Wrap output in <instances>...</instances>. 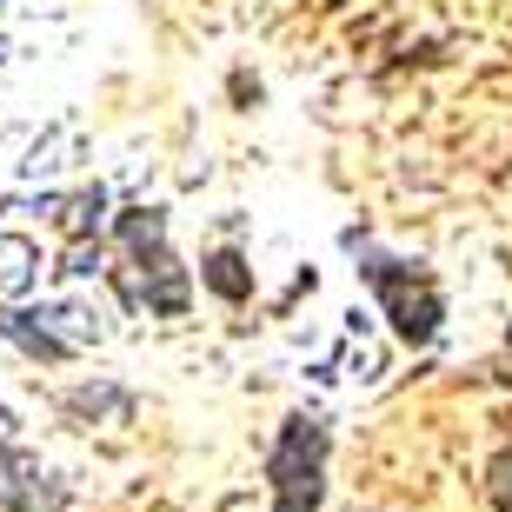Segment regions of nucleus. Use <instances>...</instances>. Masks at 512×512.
<instances>
[{
    "mask_svg": "<svg viewBox=\"0 0 512 512\" xmlns=\"http://www.w3.org/2000/svg\"><path fill=\"white\" fill-rule=\"evenodd\" d=\"M0 326H7L27 353H40V360H67V353H74V340H54V333H47V326H34L27 313H14V320H0Z\"/></svg>",
    "mask_w": 512,
    "mask_h": 512,
    "instance_id": "6",
    "label": "nucleus"
},
{
    "mask_svg": "<svg viewBox=\"0 0 512 512\" xmlns=\"http://www.w3.org/2000/svg\"><path fill=\"white\" fill-rule=\"evenodd\" d=\"M326 459H333V433L320 413H293L273 439L266 479H273V512H320L326 499Z\"/></svg>",
    "mask_w": 512,
    "mask_h": 512,
    "instance_id": "2",
    "label": "nucleus"
},
{
    "mask_svg": "<svg viewBox=\"0 0 512 512\" xmlns=\"http://www.w3.org/2000/svg\"><path fill=\"white\" fill-rule=\"evenodd\" d=\"M120 247L133 253V266H140V293H147V306L167 313V320H180L187 300H193V280H187V266L173 260V247H167V213L160 207L120 213Z\"/></svg>",
    "mask_w": 512,
    "mask_h": 512,
    "instance_id": "3",
    "label": "nucleus"
},
{
    "mask_svg": "<svg viewBox=\"0 0 512 512\" xmlns=\"http://www.w3.org/2000/svg\"><path fill=\"white\" fill-rule=\"evenodd\" d=\"M353 253H360V273L366 286L380 293L386 320H393V333L406 346H426L439 333V320H446V300H439V280L426 273L419 260H393V253L366 247V240H353Z\"/></svg>",
    "mask_w": 512,
    "mask_h": 512,
    "instance_id": "1",
    "label": "nucleus"
},
{
    "mask_svg": "<svg viewBox=\"0 0 512 512\" xmlns=\"http://www.w3.org/2000/svg\"><path fill=\"white\" fill-rule=\"evenodd\" d=\"M506 353H512V326H506Z\"/></svg>",
    "mask_w": 512,
    "mask_h": 512,
    "instance_id": "8",
    "label": "nucleus"
},
{
    "mask_svg": "<svg viewBox=\"0 0 512 512\" xmlns=\"http://www.w3.org/2000/svg\"><path fill=\"white\" fill-rule=\"evenodd\" d=\"M0 506L7 512H67L74 493H67V479L54 466H40V453H27V446H14L0 433Z\"/></svg>",
    "mask_w": 512,
    "mask_h": 512,
    "instance_id": "4",
    "label": "nucleus"
},
{
    "mask_svg": "<svg viewBox=\"0 0 512 512\" xmlns=\"http://www.w3.org/2000/svg\"><path fill=\"white\" fill-rule=\"evenodd\" d=\"M200 280H207L220 300H247V293H253V273H247L240 253H213V260L200 266Z\"/></svg>",
    "mask_w": 512,
    "mask_h": 512,
    "instance_id": "5",
    "label": "nucleus"
},
{
    "mask_svg": "<svg viewBox=\"0 0 512 512\" xmlns=\"http://www.w3.org/2000/svg\"><path fill=\"white\" fill-rule=\"evenodd\" d=\"M486 493H493L499 512H512V446L493 459V466H486Z\"/></svg>",
    "mask_w": 512,
    "mask_h": 512,
    "instance_id": "7",
    "label": "nucleus"
}]
</instances>
